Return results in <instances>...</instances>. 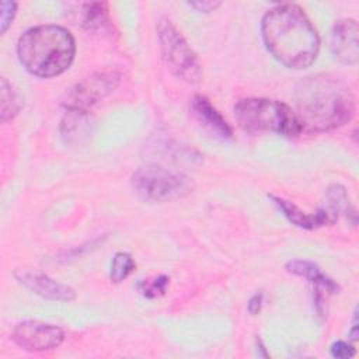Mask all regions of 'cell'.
<instances>
[{"instance_id": "obj_18", "label": "cell", "mask_w": 359, "mask_h": 359, "mask_svg": "<svg viewBox=\"0 0 359 359\" xmlns=\"http://www.w3.org/2000/svg\"><path fill=\"white\" fill-rule=\"evenodd\" d=\"M15 13H17V3H14V1H3L1 3V20H0L1 34H4L7 31V28L13 24Z\"/></svg>"}, {"instance_id": "obj_17", "label": "cell", "mask_w": 359, "mask_h": 359, "mask_svg": "<svg viewBox=\"0 0 359 359\" xmlns=\"http://www.w3.org/2000/svg\"><path fill=\"white\" fill-rule=\"evenodd\" d=\"M168 282H170L168 276L158 275V276H154L150 279L140 280L137 283V289L143 296H146L149 299H154V297H158L165 293Z\"/></svg>"}, {"instance_id": "obj_21", "label": "cell", "mask_w": 359, "mask_h": 359, "mask_svg": "<svg viewBox=\"0 0 359 359\" xmlns=\"http://www.w3.org/2000/svg\"><path fill=\"white\" fill-rule=\"evenodd\" d=\"M261 306H262V293H257L250 299L247 309L250 314H257L261 310Z\"/></svg>"}, {"instance_id": "obj_5", "label": "cell", "mask_w": 359, "mask_h": 359, "mask_svg": "<svg viewBox=\"0 0 359 359\" xmlns=\"http://www.w3.org/2000/svg\"><path fill=\"white\" fill-rule=\"evenodd\" d=\"M130 184L142 201L153 203L180 199L192 189L187 175L154 164L137 168L130 178Z\"/></svg>"}, {"instance_id": "obj_20", "label": "cell", "mask_w": 359, "mask_h": 359, "mask_svg": "<svg viewBox=\"0 0 359 359\" xmlns=\"http://www.w3.org/2000/svg\"><path fill=\"white\" fill-rule=\"evenodd\" d=\"M191 7H194L198 11H203V13H209L216 10L220 6V1H191L188 3Z\"/></svg>"}, {"instance_id": "obj_9", "label": "cell", "mask_w": 359, "mask_h": 359, "mask_svg": "<svg viewBox=\"0 0 359 359\" xmlns=\"http://www.w3.org/2000/svg\"><path fill=\"white\" fill-rule=\"evenodd\" d=\"M269 198L279 208V210L285 215V217L292 224H294L300 229L314 230V229H318V227H323V226H331L332 223H335L338 220L339 209L334 203H331L330 201H328L327 208L318 209L313 213H307V212H303L302 209H299L293 202L286 201L280 196L269 195Z\"/></svg>"}, {"instance_id": "obj_19", "label": "cell", "mask_w": 359, "mask_h": 359, "mask_svg": "<svg viewBox=\"0 0 359 359\" xmlns=\"http://www.w3.org/2000/svg\"><path fill=\"white\" fill-rule=\"evenodd\" d=\"M330 352L334 358H338V359H349V358L355 356V353H356L355 348L345 341L334 342L330 348Z\"/></svg>"}, {"instance_id": "obj_7", "label": "cell", "mask_w": 359, "mask_h": 359, "mask_svg": "<svg viewBox=\"0 0 359 359\" xmlns=\"http://www.w3.org/2000/svg\"><path fill=\"white\" fill-rule=\"evenodd\" d=\"M115 72H97L74 84L63 100V105L72 112H87L91 107L108 97L119 84Z\"/></svg>"}, {"instance_id": "obj_2", "label": "cell", "mask_w": 359, "mask_h": 359, "mask_svg": "<svg viewBox=\"0 0 359 359\" xmlns=\"http://www.w3.org/2000/svg\"><path fill=\"white\" fill-rule=\"evenodd\" d=\"M297 118L303 129L327 132L348 123L355 115V98L349 87L328 74L307 77L296 95Z\"/></svg>"}, {"instance_id": "obj_14", "label": "cell", "mask_w": 359, "mask_h": 359, "mask_svg": "<svg viewBox=\"0 0 359 359\" xmlns=\"http://www.w3.org/2000/svg\"><path fill=\"white\" fill-rule=\"evenodd\" d=\"M108 18V8L105 3H86L83 4L81 11V25L87 31H100L107 27Z\"/></svg>"}, {"instance_id": "obj_15", "label": "cell", "mask_w": 359, "mask_h": 359, "mask_svg": "<svg viewBox=\"0 0 359 359\" xmlns=\"http://www.w3.org/2000/svg\"><path fill=\"white\" fill-rule=\"evenodd\" d=\"M0 91H1V121H8L13 119L21 109V101L18 98V94L15 90L11 87V84L1 77L0 81Z\"/></svg>"}, {"instance_id": "obj_4", "label": "cell", "mask_w": 359, "mask_h": 359, "mask_svg": "<svg viewBox=\"0 0 359 359\" xmlns=\"http://www.w3.org/2000/svg\"><path fill=\"white\" fill-rule=\"evenodd\" d=\"M234 116L241 129L250 133L297 136L303 126L296 112L286 104L269 98H244L234 105Z\"/></svg>"}, {"instance_id": "obj_12", "label": "cell", "mask_w": 359, "mask_h": 359, "mask_svg": "<svg viewBox=\"0 0 359 359\" xmlns=\"http://www.w3.org/2000/svg\"><path fill=\"white\" fill-rule=\"evenodd\" d=\"M286 269L287 272L302 276L307 279L310 283H313L316 290V303L318 309L324 306V302L328 294L338 293L339 290V286L331 278L323 273V271L314 262L306 259H293L286 264Z\"/></svg>"}, {"instance_id": "obj_11", "label": "cell", "mask_w": 359, "mask_h": 359, "mask_svg": "<svg viewBox=\"0 0 359 359\" xmlns=\"http://www.w3.org/2000/svg\"><path fill=\"white\" fill-rule=\"evenodd\" d=\"M15 279L28 287L31 292L36 293L38 296L48 299V300H60V302H70L76 297L74 290L49 275L39 272V271H31V269H18L14 272Z\"/></svg>"}, {"instance_id": "obj_1", "label": "cell", "mask_w": 359, "mask_h": 359, "mask_svg": "<svg viewBox=\"0 0 359 359\" xmlns=\"http://www.w3.org/2000/svg\"><path fill=\"white\" fill-rule=\"evenodd\" d=\"M268 52L289 69H306L320 52V36L306 13L296 4H278L261 21Z\"/></svg>"}, {"instance_id": "obj_13", "label": "cell", "mask_w": 359, "mask_h": 359, "mask_svg": "<svg viewBox=\"0 0 359 359\" xmlns=\"http://www.w3.org/2000/svg\"><path fill=\"white\" fill-rule=\"evenodd\" d=\"M192 111L196 119L215 136L220 139H230L233 129L222 114L210 104V101L203 95H196L192 100Z\"/></svg>"}, {"instance_id": "obj_16", "label": "cell", "mask_w": 359, "mask_h": 359, "mask_svg": "<svg viewBox=\"0 0 359 359\" xmlns=\"http://www.w3.org/2000/svg\"><path fill=\"white\" fill-rule=\"evenodd\" d=\"M136 268V264L130 254L128 252H116L111 261L109 266V279L114 283H119L125 280Z\"/></svg>"}, {"instance_id": "obj_10", "label": "cell", "mask_w": 359, "mask_h": 359, "mask_svg": "<svg viewBox=\"0 0 359 359\" xmlns=\"http://www.w3.org/2000/svg\"><path fill=\"white\" fill-rule=\"evenodd\" d=\"M330 49L337 60L355 65L359 60V28L355 20L344 18L334 24L330 34Z\"/></svg>"}, {"instance_id": "obj_3", "label": "cell", "mask_w": 359, "mask_h": 359, "mask_svg": "<svg viewBox=\"0 0 359 359\" xmlns=\"http://www.w3.org/2000/svg\"><path fill=\"white\" fill-rule=\"evenodd\" d=\"M73 35L60 25H38L27 29L18 39L17 55L27 72L49 79L67 70L74 59Z\"/></svg>"}, {"instance_id": "obj_8", "label": "cell", "mask_w": 359, "mask_h": 359, "mask_svg": "<svg viewBox=\"0 0 359 359\" xmlns=\"http://www.w3.org/2000/svg\"><path fill=\"white\" fill-rule=\"evenodd\" d=\"M11 338L24 351L43 352L57 348L63 342L65 334L57 325L27 320L14 327Z\"/></svg>"}, {"instance_id": "obj_6", "label": "cell", "mask_w": 359, "mask_h": 359, "mask_svg": "<svg viewBox=\"0 0 359 359\" xmlns=\"http://www.w3.org/2000/svg\"><path fill=\"white\" fill-rule=\"evenodd\" d=\"M157 39L167 69L187 83H198L202 79V66L196 53L177 27L165 17L157 22Z\"/></svg>"}]
</instances>
